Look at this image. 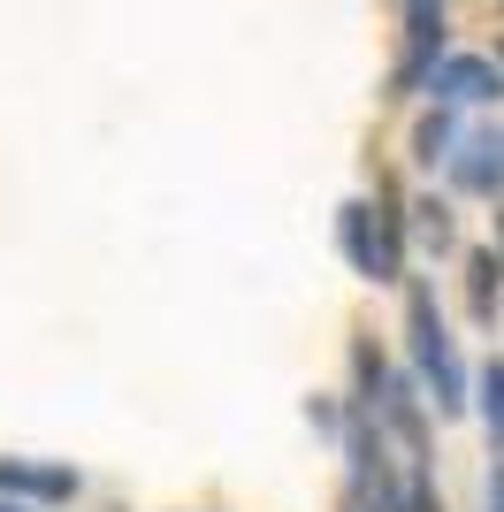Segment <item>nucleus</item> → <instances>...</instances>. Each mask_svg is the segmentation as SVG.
<instances>
[{"label": "nucleus", "mask_w": 504, "mask_h": 512, "mask_svg": "<svg viewBox=\"0 0 504 512\" xmlns=\"http://www.w3.org/2000/svg\"><path fill=\"white\" fill-rule=\"evenodd\" d=\"M443 54H451V0H398V62H390L382 107H413Z\"/></svg>", "instance_id": "4"}, {"label": "nucleus", "mask_w": 504, "mask_h": 512, "mask_svg": "<svg viewBox=\"0 0 504 512\" xmlns=\"http://www.w3.org/2000/svg\"><path fill=\"white\" fill-rule=\"evenodd\" d=\"M428 184H443L459 207H497L504 199V107L497 115H466L451 161H443Z\"/></svg>", "instance_id": "5"}, {"label": "nucleus", "mask_w": 504, "mask_h": 512, "mask_svg": "<svg viewBox=\"0 0 504 512\" xmlns=\"http://www.w3.org/2000/svg\"><path fill=\"white\" fill-rule=\"evenodd\" d=\"M336 467H344V490L336 512H405V459L398 444L375 428V413L352 406L344 413V436H336Z\"/></svg>", "instance_id": "3"}, {"label": "nucleus", "mask_w": 504, "mask_h": 512, "mask_svg": "<svg viewBox=\"0 0 504 512\" xmlns=\"http://www.w3.org/2000/svg\"><path fill=\"white\" fill-rule=\"evenodd\" d=\"M336 237V260L344 276L367 283V291H398L413 276V230H405V184L390 169L375 176V192H352L329 222Z\"/></svg>", "instance_id": "2"}, {"label": "nucleus", "mask_w": 504, "mask_h": 512, "mask_svg": "<svg viewBox=\"0 0 504 512\" xmlns=\"http://www.w3.org/2000/svg\"><path fill=\"white\" fill-rule=\"evenodd\" d=\"M405 230H413V260H428V268H451V260H459V245H466L459 199L443 192V184L405 192Z\"/></svg>", "instance_id": "9"}, {"label": "nucleus", "mask_w": 504, "mask_h": 512, "mask_svg": "<svg viewBox=\"0 0 504 512\" xmlns=\"http://www.w3.org/2000/svg\"><path fill=\"white\" fill-rule=\"evenodd\" d=\"M459 299H466V321H474V337H497L504 329V260L489 245H459Z\"/></svg>", "instance_id": "10"}, {"label": "nucleus", "mask_w": 504, "mask_h": 512, "mask_svg": "<svg viewBox=\"0 0 504 512\" xmlns=\"http://www.w3.org/2000/svg\"><path fill=\"white\" fill-rule=\"evenodd\" d=\"M398 337H405L398 360L413 367V383H420V398H428V413H436V428L466 421L474 360H466L459 329H451V306H443L436 276H405L398 283Z\"/></svg>", "instance_id": "1"}, {"label": "nucleus", "mask_w": 504, "mask_h": 512, "mask_svg": "<svg viewBox=\"0 0 504 512\" xmlns=\"http://www.w3.org/2000/svg\"><path fill=\"white\" fill-rule=\"evenodd\" d=\"M482 512H504V459L482 467Z\"/></svg>", "instance_id": "16"}, {"label": "nucleus", "mask_w": 504, "mask_h": 512, "mask_svg": "<svg viewBox=\"0 0 504 512\" xmlns=\"http://www.w3.org/2000/svg\"><path fill=\"white\" fill-rule=\"evenodd\" d=\"M466 421L482 428L489 459H504V352L474 360V390H466Z\"/></svg>", "instance_id": "12"}, {"label": "nucleus", "mask_w": 504, "mask_h": 512, "mask_svg": "<svg viewBox=\"0 0 504 512\" xmlns=\"http://www.w3.org/2000/svg\"><path fill=\"white\" fill-rule=\"evenodd\" d=\"M0 512H31V505H23V497H0Z\"/></svg>", "instance_id": "18"}, {"label": "nucleus", "mask_w": 504, "mask_h": 512, "mask_svg": "<svg viewBox=\"0 0 504 512\" xmlns=\"http://www.w3.org/2000/svg\"><path fill=\"white\" fill-rule=\"evenodd\" d=\"M482 245H489V253L504 260V199H497V207H489V237H482Z\"/></svg>", "instance_id": "17"}, {"label": "nucleus", "mask_w": 504, "mask_h": 512, "mask_svg": "<svg viewBox=\"0 0 504 512\" xmlns=\"http://www.w3.org/2000/svg\"><path fill=\"white\" fill-rule=\"evenodd\" d=\"M459 130H466V115L459 107H436V100H420L413 107V123H405V169L428 184V176L451 161V146H459Z\"/></svg>", "instance_id": "11"}, {"label": "nucleus", "mask_w": 504, "mask_h": 512, "mask_svg": "<svg viewBox=\"0 0 504 512\" xmlns=\"http://www.w3.org/2000/svg\"><path fill=\"white\" fill-rule=\"evenodd\" d=\"M344 413H352V398H344V390H306L298 421H306V436H314L321 451H336V436H344Z\"/></svg>", "instance_id": "14"}, {"label": "nucleus", "mask_w": 504, "mask_h": 512, "mask_svg": "<svg viewBox=\"0 0 504 512\" xmlns=\"http://www.w3.org/2000/svg\"><path fill=\"white\" fill-rule=\"evenodd\" d=\"M0 497H23L31 512H69L84 497V474L69 459H31V451H0Z\"/></svg>", "instance_id": "8"}, {"label": "nucleus", "mask_w": 504, "mask_h": 512, "mask_svg": "<svg viewBox=\"0 0 504 512\" xmlns=\"http://www.w3.org/2000/svg\"><path fill=\"white\" fill-rule=\"evenodd\" d=\"M344 367H352V390H344V398H352V406H367V398L382 390V375H390V352L375 344V329H352V344H344Z\"/></svg>", "instance_id": "13"}, {"label": "nucleus", "mask_w": 504, "mask_h": 512, "mask_svg": "<svg viewBox=\"0 0 504 512\" xmlns=\"http://www.w3.org/2000/svg\"><path fill=\"white\" fill-rule=\"evenodd\" d=\"M405 512H451L436 459H405Z\"/></svg>", "instance_id": "15"}, {"label": "nucleus", "mask_w": 504, "mask_h": 512, "mask_svg": "<svg viewBox=\"0 0 504 512\" xmlns=\"http://www.w3.org/2000/svg\"><path fill=\"white\" fill-rule=\"evenodd\" d=\"M367 413H375V428L398 444V459H436V413H428V398H420L405 360H390V375H382V390L367 398Z\"/></svg>", "instance_id": "7"}, {"label": "nucleus", "mask_w": 504, "mask_h": 512, "mask_svg": "<svg viewBox=\"0 0 504 512\" xmlns=\"http://www.w3.org/2000/svg\"><path fill=\"white\" fill-rule=\"evenodd\" d=\"M420 100L459 107V115H497V107H504V62L489 54V46H451V54L428 69Z\"/></svg>", "instance_id": "6"}]
</instances>
